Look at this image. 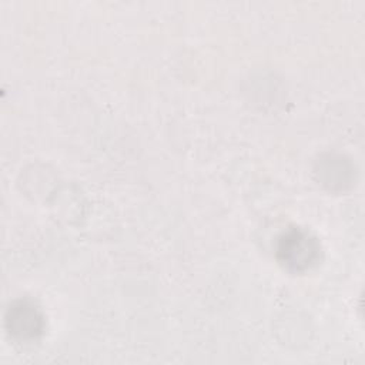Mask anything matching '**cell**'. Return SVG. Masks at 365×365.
I'll return each mask as SVG.
<instances>
[{"mask_svg":"<svg viewBox=\"0 0 365 365\" xmlns=\"http://www.w3.org/2000/svg\"><path fill=\"white\" fill-rule=\"evenodd\" d=\"M288 264H307L311 261V255L317 251L312 241L302 234H292L285 238V244L281 250Z\"/></svg>","mask_w":365,"mask_h":365,"instance_id":"6da1fadb","label":"cell"}]
</instances>
